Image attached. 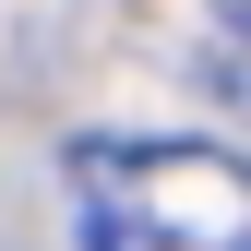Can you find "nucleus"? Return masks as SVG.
<instances>
[{
	"instance_id": "1",
	"label": "nucleus",
	"mask_w": 251,
	"mask_h": 251,
	"mask_svg": "<svg viewBox=\"0 0 251 251\" xmlns=\"http://www.w3.org/2000/svg\"><path fill=\"white\" fill-rule=\"evenodd\" d=\"M72 227L84 251H251V155L227 144H72Z\"/></svg>"
},
{
	"instance_id": "2",
	"label": "nucleus",
	"mask_w": 251,
	"mask_h": 251,
	"mask_svg": "<svg viewBox=\"0 0 251 251\" xmlns=\"http://www.w3.org/2000/svg\"><path fill=\"white\" fill-rule=\"evenodd\" d=\"M215 12H227V24H239V36H251V0H215Z\"/></svg>"
}]
</instances>
